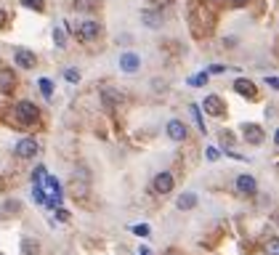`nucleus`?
<instances>
[{
    "instance_id": "5",
    "label": "nucleus",
    "mask_w": 279,
    "mask_h": 255,
    "mask_svg": "<svg viewBox=\"0 0 279 255\" xmlns=\"http://www.w3.org/2000/svg\"><path fill=\"white\" fill-rule=\"evenodd\" d=\"M202 109H205V114H210V117H221V114H226V101L215 93H210V96H205Z\"/></svg>"
},
{
    "instance_id": "28",
    "label": "nucleus",
    "mask_w": 279,
    "mask_h": 255,
    "mask_svg": "<svg viewBox=\"0 0 279 255\" xmlns=\"http://www.w3.org/2000/svg\"><path fill=\"white\" fill-rule=\"evenodd\" d=\"M192 114H194V122L200 131H205V122H202V114H200V107H192Z\"/></svg>"
},
{
    "instance_id": "14",
    "label": "nucleus",
    "mask_w": 279,
    "mask_h": 255,
    "mask_svg": "<svg viewBox=\"0 0 279 255\" xmlns=\"http://www.w3.org/2000/svg\"><path fill=\"white\" fill-rule=\"evenodd\" d=\"M21 252H24V255H38L40 252V242L32 239V237H24V239H21Z\"/></svg>"
},
{
    "instance_id": "24",
    "label": "nucleus",
    "mask_w": 279,
    "mask_h": 255,
    "mask_svg": "<svg viewBox=\"0 0 279 255\" xmlns=\"http://www.w3.org/2000/svg\"><path fill=\"white\" fill-rule=\"evenodd\" d=\"M205 83H207V72H200V75L189 77V85H194V88H200V85H205Z\"/></svg>"
},
{
    "instance_id": "30",
    "label": "nucleus",
    "mask_w": 279,
    "mask_h": 255,
    "mask_svg": "<svg viewBox=\"0 0 279 255\" xmlns=\"http://www.w3.org/2000/svg\"><path fill=\"white\" fill-rule=\"evenodd\" d=\"M210 72L221 75V72H226V67H224V64H213V67H210Z\"/></svg>"
},
{
    "instance_id": "15",
    "label": "nucleus",
    "mask_w": 279,
    "mask_h": 255,
    "mask_svg": "<svg viewBox=\"0 0 279 255\" xmlns=\"http://www.w3.org/2000/svg\"><path fill=\"white\" fill-rule=\"evenodd\" d=\"M69 192H72V197H75V200H83V197L88 194V183L85 181H72V183H69Z\"/></svg>"
},
{
    "instance_id": "29",
    "label": "nucleus",
    "mask_w": 279,
    "mask_h": 255,
    "mask_svg": "<svg viewBox=\"0 0 279 255\" xmlns=\"http://www.w3.org/2000/svg\"><path fill=\"white\" fill-rule=\"evenodd\" d=\"M207 160H210V162H215V160H218V149H213V146L207 149Z\"/></svg>"
},
{
    "instance_id": "17",
    "label": "nucleus",
    "mask_w": 279,
    "mask_h": 255,
    "mask_svg": "<svg viewBox=\"0 0 279 255\" xmlns=\"http://www.w3.org/2000/svg\"><path fill=\"white\" fill-rule=\"evenodd\" d=\"M141 19H144V24H146V27H160V24H162V19H160L157 11H144Z\"/></svg>"
},
{
    "instance_id": "37",
    "label": "nucleus",
    "mask_w": 279,
    "mask_h": 255,
    "mask_svg": "<svg viewBox=\"0 0 279 255\" xmlns=\"http://www.w3.org/2000/svg\"><path fill=\"white\" fill-rule=\"evenodd\" d=\"M165 255H183V252H178V250H168Z\"/></svg>"
},
{
    "instance_id": "13",
    "label": "nucleus",
    "mask_w": 279,
    "mask_h": 255,
    "mask_svg": "<svg viewBox=\"0 0 279 255\" xmlns=\"http://www.w3.org/2000/svg\"><path fill=\"white\" fill-rule=\"evenodd\" d=\"M197 207V194L194 192H183L178 197V210H194Z\"/></svg>"
},
{
    "instance_id": "20",
    "label": "nucleus",
    "mask_w": 279,
    "mask_h": 255,
    "mask_svg": "<svg viewBox=\"0 0 279 255\" xmlns=\"http://www.w3.org/2000/svg\"><path fill=\"white\" fill-rule=\"evenodd\" d=\"M32 197H35V202H40V205H48V207H51V200H48V194H45L40 186H32Z\"/></svg>"
},
{
    "instance_id": "11",
    "label": "nucleus",
    "mask_w": 279,
    "mask_h": 255,
    "mask_svg": "<svg viewBox=\"0 0 279 255\" xmlns=\"http://www.w3.org/2000/svg\"><path fill=\"white\" fill-rule=\"evenodd\" d=\"M165 131H168V138H170V141H178V144L186 141V133H189V131H186V125H183L181 120H170Z\"/></svg>"
},
{
    "instance_id": "36",
    "label": "nucleus",
    "mask_w": 279,
    "mask_h": 255,
    "mask_svg": "<svg viewBox=\"0 0 279 255\" xmlns=\"http://www.w3.org/2000/svg\"><path fill=\"white\" fill-rule=\"evenodd\" d=\"M138 255H152V252H149V247H141V250H138Z\"/></svg>"
},
{
    "instance_id": "38",
    "label": "nucleus",
    "mask_w": 279,
    "mask_h": 255,
    "mask_svg": "<svg viewBox=\"0 0 279 255\" xmlns=\"http://www.w3.org/2000/svg\"><path fill=\"white\" fill-rule=\"evenodd\" d=\"M0 255H3V252H0Z\"/></svg>"
},
{
    "instance_id": "3",
    "label": "nucleus",
    "mask_w": 279,
    "mask_h": 255,
    "mask_svg": "<svg viewBox=\"0 0 279 255\" xmlns=\"http://www.w3.org/2000/svg\"><path fill=\"white\" fill-rule=\"evenodd\" d=\"M242 138H245L247 144H253V146H261L266 141V131L261 125H255V122H245L242 125Z\"/></svg>"
},
{
    "instance_id": "16",
    "label": "nucleus",
    "mask_w": 279,
    "mask_h": 255,
    "mask_svg": "<svg viewBox=\"0 0 279 255\" xmlns=\"http://www.w3.org/2000/svg\"><path fill=\"white\" fill-rule=\"evenodd\" d=\"M101 101L107 104V107H114V104H120V101H122V93H117V90L107 88V90L101 93Z\"/></svg>"
},
{
    "instance_id": "6",
    "label": "nucleus",
    "mask_w": 279,
    "mask_h": 255,
    "mask_svg": "<svg viewBox=\"0 0 279 255\" xmlns=\"http://www.w3.org/2000/svg\"><path fill=\"white\" fill-rule=\"evenodd\" d=\"M38 141L35 138H21V141L16 144V149H14V154L19 157V160H32L35 154H38Z\"/></svg>"
},
{
    "instance_id": "18",
    "label": "nucleus",
    "mask_w": 279,
    "mask_h": 255,
    "mask_svg": "<svg viewBox=\"0 0 279 255\" xmlns=\"http://www.w3.org/2000/svg\"><path fill=\"white\" fill-rule=\"evenodd\" d=\"M21 213V202L19 200H8L3 205V215H19Z\"/></svg>"
},
{
    "instance_id": "32",
    "label": "nucleus",
    "mask_w": 279,
    "mask_h": 255,
    "mask_svg": "<svg viewBox=\"0 0 279 255\" xmlns=\"http://www.w3.org/2000/svg\"><path fill=\"white\" fill-rule=\"evenodd\" d=\"M266 83H269L274 90H276V85H279V80H276V75H271V77H266Z\"/></svg>"
},
{
    "instance_id": "35",
    "label": "nucleus",
    "mask_w": 279,
    "mask_h": 255,
    "mask_svg": "<svg viewBox=\"0 0 279 255\" xmlns=\"http://www.w3.org/2000/svg\"><path fill=\"white\" fill-rule=\"evenodd\" d=\"M250 0H231V6H247Z\"/></svg>"
},
{
    "instance_id": "19",
    "label": "nucleus",
    "mask_w": 279,
    "mask_h": 255,
    "mask_svg": "<svg viewBox=\"0 0 279 255\" xmlns=\"http://www.w3.org/2000/svg\"><path fill=\"white\" fill-rule=\"evenodd\" d=\"M38 85H40V93H43L45 99H51V96H53V83H51L48 77H40V80H38Z\"/></svg>"
},
{
    "instance_id": "4",
    "label": "nucleus",
    "mask_w": 279,
    "mask_h": 255,
    "mask_svg": "<svg viewBox=\"0 0 279 255\" xmlns=\"http://www.w3.org/2000/svg\"><path fill=\"white\" fill-rule=\"evenodd\" d=\"M173 186H176V178H173V173H170V170L157 173L154 181H152L154 194H170V192H173Z\"/></svg>"
},
{
    "instance_id": "22",
    "label": "nucleus",
    "mask_w": 279,
    "mask_h": 255,
    "mask_svg": "<svg viewBox=\"0 0 279 255\" xmlns=\"http://www.w3.org/2000/svg\"><path fill=\"white\" fill-rule=\"evenodd\" d=\"M53 43L59 45V48H64V45H67V32H64L61 27H56V29H53Z\"/></svg>"
},
{
    "instance_id": "23",
    "label": "nucleus",
    "mask_w": 279,
    "mask_h": 255,
    "mask_svg": "<svg viewBox=\"0 0 279 255\" xmlns=\"http://www.w3.org/2000/svg\"><path fill=\"white\" fill-rule=\"evenodd\" d=\"M21 6H24V8H32V11H45V3H43V0H21Z\"/></svg>"
},
{
    "instance_id": "7",
    "label": "nucleus",
    "mask_w": 279,
    "mask_h": 255,
    "mask_svg": "<svg viewBox=\"0 0 279 255\" xmlns=\"http://www.w3.org/2000/svg\"><path fill=\"white\" fill-rule=\"evenodd\" d=\"M255 192H258V181H255V176H247V173H242V176L237 178V194L253 197Z\"/></svg>"
},
{
    "instance_id": "12",
    "label": "nucleus",
    "mask_w": 279,
    "mask_h": 255,
    "mask_svg": "<svg viewBox=\"0 0 279 255\" xmlns=\"http://www.w3.org/2000/svg\"><path fill=\"white\" fill-rule=\"evenodd\" d=\"M138 67H141V59H138V53H122L120 56V69L122 72H128V75H133V72H138Z\"/></svg>"
},
{
    "instance_id": "25",
    "label": "nucleus",
    "mask_w": 279,
    "mask_h": 255,
    "mask_svg": "<svg viewBox=\"0 0 279 255\" xmlns=\"http://www.w3.org/2000/svg\"><path fill=\"white\" fill-rule=\"evenodd\" d=\"M75 6L80 11H90V8H96V0H75Z\"/></svg>"
},
{
    "instance_id": "34",
    "label": "nucleus",
    "mask_w": 279,
    "mask_h": 255,
    "mask_svg": "<svg viewBox=\"0 0 279 255\" xmlns=\"http://www.w3.org/2000/svg\"><path fill=\"white\" fill-rule=\"evenodd\" d=\"M149 3H154V6L160 8V6H168V3H173V0H149Z\"/></svg>"
},
{
    "instance_id": "1",
    "label": "nucleus",
    "mask_w": 279,
    "mask_h": 255,
    "mask_svg": "<svg viewBox=\"0 0 279 255\" xmlns=\"http://www.w3.org/2000/svg\"><path fill=\"white\" fill-rule=\"evenodd\" d=\"M14 120H16L19 125H24V128L38 125V122H40V109L35 107L32 101H19L16 107H14Z\"/></svg>"
},
{
    "instance_id": "21",
    "label": "nucleus",
    "mask_w": 279,
    "mask_h": 255,
    "mask_svg": "<svg viewBox=\"0 0 279 255\" xmlns=\"http://www.w3.org/2000/svg\"><path fill=\"white\" fill-rule=\"evenodd\" d=\"M131 231L136 237H149L152 234V229H149V224H136V226H131Z\"/></svg>"
},
{
    "instance_id": "33",
    "label": "nucleus",
    "mask_w": 279,
    "mask_h": 255,
    "mask_svg": "<svg viewBox=\"0 0 279 255\" xmlns=\"http://www.w3.org/2000/svg\"><path fill=\"white\" fill-rule=\"evenodd\" d=\"M56 218H59V221H69V213H64V210H56Z\"/></svg>"
},
{
    "instance_id": "8",
    "label": "nucleus",
    "mask_w": 279,
    "mask_h": 255,
    "mask_svg": "<svg viewBox=\"0 0 279 255\" xmlns=\"http://www.w3.org/2000/svg\"><path fill=\"white\" fill-rule=\"evenodd\" d=\"M14 88H16V75H14V69L0 67V93L8 96V93H14Z\"/></svg>"
},
{
    "instance_id": "26",
    "label": "nucleus",
    "mask_w": 279,
    "mask_h": 255,
    "mask_svg": "<svg viewBox=\"0 0 279 255\" xmlns=\"http://www.w3.org/2000/svg\"><path fill=\"white\" fill-rule=\"evenodd\" d=\"M64 80H67V83H80V72H77V69H67Z\"/></svg>"
},
{
    "instance_id": "2",
    "label": "nucleus",
    "mask_w": 279,
    "mask_h": 255,
    "mask_svg": "<svg viewBox=\"0 0 279 255\" xmlns=\"http://www.w3.org/2000/svg\"><path fill=\"white\" fill-rule=\"evenodd\" d=\"M75 35L83 43H90V40H96L101 35V24H99V21H93V19H88V21H83V24L75 27Z\"/></svg>"
},
{
    "instance_id": "10",
    "label": "nucleus",
    "mask_w": 279,
    "mask_h": 255,
    "mask_svg": "<svg viewBox=\"0 0 279 255\" xmlns=\"http://www.w3.org/2000/svg\"><path fill=\"white\" fill-rule=\"evenodd\" d=\"M14 61H16V67H21V69H32L35 64H38V56H35L32 51H27V48H16V51H14Z\"/></svg>"
},
{
    "instance_id": "9",
    "label": "nucleus",
    "mask_w": 279,
    "mask_h": 255,
    "mask_svg": "<svg viewBox=\"0 0 279 255\" xmlns=\"http://www.w3.org/2000/svg\"><path fill=\"white\" fill-rule=\"evenodd\" d=\"M234 90L242 96V99H255L258 96V88H255V83L253 80H247V77H239V80H234Z\"/></svg>"
},
{
    "instance_id": "27",
    "label": "nucleus",
    "mask_w": 279,
    "mask_h": 255,
    "mask_svg": "<svg viewBox=\"0 0 279 255\" xmlns=\"http://www.w3.org/2000/svg\"><path fill=\"white\" fill-rule=\"evenodd\" d=\"M266 252H269V255H279V242H276V237L269 239V245H266Z\"/></svg>"
},
{
    "instance_id": "31",
    "label": "nucleus",
    "mask_w": 279,
    "mask_h": 255,
    "mask_svg": "<svg viewBox=\"0 0 279 255\" xmlns=\"http://www.w3.org/2000/svg\"><path fill=\"white\" fill-rule=\"evenodd\" d=\"M8 24V14H6V11H0V29H3Z\"/></svg>"
}]
</instances>
